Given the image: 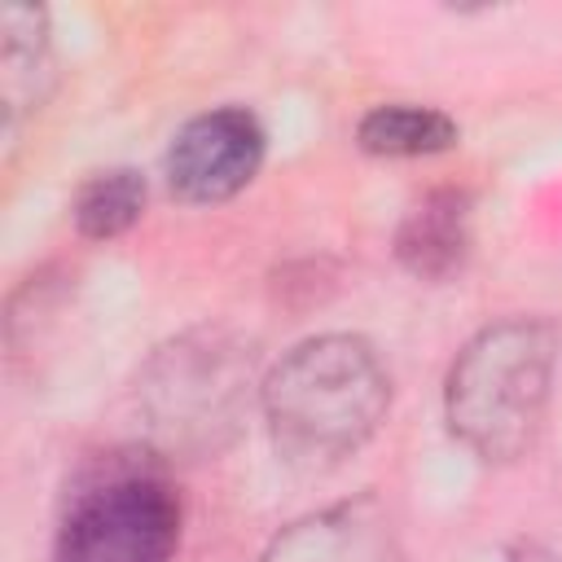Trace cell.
Listing matches in <instances>:
<instances>
[{
  "mask_svg": "<svg viewBox=\"0 0 562 562\" xmlns=\"http://www.w3.org/2000/svg\"><path fill=\"white\" fill-rule=\"evenodd\" d=\"M452 140H457V123L435 105L391 101V105H373L356 123V145L378 158H426L448 149Z\"/></svg>",
  "mask_w": 562,
  "mask_h": 562,
  "instance_id": "9",
  "label": "cell"
},
{
  "mask_svg": "<svg viewBox=\"0 0 562 562\" xmlns=\"http://www.w3.org/2000/svg\"><path fill=\"white\" fill-rule=\"evenodd\" d=\"M259 562H404V544L378 496H351L290 522Z\"/></svg>",
  "mask_w": 562,
  "mask_h": 562,
  "instance_id": "6",
  "label": "cell"
},
{
  "mask_svg": "<svg viewBox=\"0 0 562 562\" xmlns=\"http://www.w3.org/2000/svg\"><path fill=\"white\" fill-rule=\"evenodd\" d=\"M53 83L48 61V22L44 9L4 4L0 13V97H4V127L13 132L26 110H40Z\"/></svg>",
  "mask_w": 562,
  "mask_h": 562,
  "instance_id": "8",
  "label": "cell"
},
{
  "mask_svg": "<svg viewBox=\"0 0 562 562\" xmlns=\"http://www.w3.org/2000/svg\"><path fill=\"white\" fill-rule=\"evenodd\" d=\"M180 544V492L167 461L145 452L97 457L66 492L53 562H171Z\"/></svg>",
  "mask_w": 562,
  "mask_h": 562,
  "instance_id": "4",
  "label": "cell"
},
{
  "mask_svg": "<svg viewBox=\"0 0 562 562\" xmlns=\"http://www.w3.org/2000/svg\"><path fill=\"white\" fill-rule=\"evenodd\" d=\"M263 162V127L250 110L224 105L189 119L167 149V184L184 202H224L241 193Z\"/></svg>",
  "mask_w": 562,
  "mask_h": 562,
  "instance_id": "5",
  "label": "cell"
},
{
  "mask_svg": "<svg viewBox=\"0 0 562 562\" xmlns=\"http://www.w3.org/2000/svg\"><path fill=\"white\" fill-rule=\"evenodd\" d=\"M400 263L422 281H448L470 255V198L457 189L426 193L395 233Z\"/></svg>",
  "mask_w": 562,
  "mask_h": 562,
  "instance_id": "7",
  "label": "cell"
},
{
  "mask_svg": "<svg viewBox=\"0 0 562 562\" xmlns=\"http://www.w3.org/2000/svg\"><path fill=\"white\" fill-rule=\"evenodd\" d=\"M145 211V180L140 171L132 167H110V171H97L92 180L79 184L75 193V228L92 241H110L119 233H127Z\"/></svg>",
  "mask_w": 562,
  "mask_h": 562,
  "instance_id": "10",
  "label": "cell"
},
{
  "mask_svg": "<svg viewBox=\"0 0 562 562\" xmlns=\"http://www.w3.org/2000/svg\"><path fill=\"white\" fill-rule=\"evenodd\" d=\"M149 448L162 461L211 457L241 430L255 400L250 347L224 329H193L158 347L136 386Z\"/></svg>",
  "mask_w": 562,
  "mask_h": 562,
  "instance_id": "3",
  "label": "cell"
},
{
  "mask_svg": "<svg viewBox=\"0 0 562 562\" xmlns=\"http://www.w3.org/2000/svg\"><path fill=\"white\" fill-rule=\"evenodd\" d=\"M391 378L373 342L321 334L285 351L259 382V408L272 443L294 465H334L351 457L386 417Z\"/></svg>",
  "mask_w": 562,
  "mask_h": 562,
  "instance_id": "1",
  "label": "cell"
},
{
  "mask_svg": "<svg viewBox=\"0 0 562 562\" xmlns=\"http://www.w3.org/2000/svg\"><path fill=\"white\" fill-rule=\"evenodd\" d=\"M509 562H558L549 549H540V544H518L514 553H509Z\"/></svg>",
  "mask_w": 562,
  "mask_h": 562,
  "instance_id": "11",
  "label": "cell"
},
{
  "mask_svg": "<svg viewBox=\"0 0 562 562\" xmlns=\"http://www.w3.org/2000/svg\"><path fill=\"white\" fill-rule=\"evenodd\" d=\"M558 364V338L536 316H509L479 329L443 382L448 430L479 461L522 457L544 422Z\"/></svg>",
  "mask_w": 562,
  "mask_h": 562,
  "instance_id": "2",
  "label": "cell"
}]
</instances>
